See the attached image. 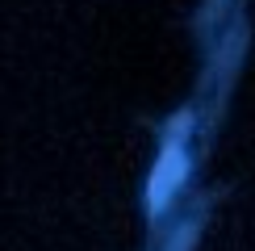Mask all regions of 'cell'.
Wrapping results in <instances>:
<instances>
[{
  "instance_id": "cell-1",
  "label": "cell",
  "mask_w": 255,
  "mask_h": 251,
  "mask_svg": "<svg viewBox=\"0 0 255 251\" xmlns=\"http://www.w3.org/2000/svg\"><path fill=\"white\" fill-rule=\"evenodd\" d=\"M188 176V159H184V151L180 146H167L163 151V159L155 163V172H151V205H163L167 197L180 188V180Z\"/></svg>"
}]
</instances>
